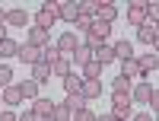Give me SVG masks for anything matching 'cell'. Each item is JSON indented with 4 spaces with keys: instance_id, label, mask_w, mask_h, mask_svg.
<instances>
[{
    "instance_id": "cell-1",
    "label": "cell",
    "mask_w": 159,
    "mask_h": 121,
    "mask_svg": "<svg viewBox=\"0 0 159 121\" xmlns=\"http://www.w3.org/2000/svg\"><path fill=\"white\" fill-rule=\"evenodd\" d=\"M108 35H111V26L108 22H102V19H92V26H89V32H86V48H92V51H96V48H102L105 42H108Z\"/></svg>"
},
{
    "instance_id": "cell-2",
    "label": "cell",
    "mask_w": 159,
    "mask_h": 121,
    "mask_svg": "<svg viewBox=\"0 0 159 121\" xmlns=\"http://www.w3.org/2000/svg\"><path fill=\"white\" fill-rule=\"evenodd\" d=\"M54 22H57V0H45L42 10L35 13V26L38 29H51Z\"/></svg>"
},
{
    "instance_id": "cell-3",
    "label": "cell",
    "mask_w": 159,
    "mask_h": 121,
    "mask_svg": "<svg viewBox=\"0 0 159 121\" xmlns=\"http://www.w3.org/2000/svg\"><path fill=\"white\" fill-rule=\"evenodd\" d=\"M127 22L134 26V29H140L147 19V0H137V3H127Z\"/></svg>"
},
{
    "instance_id": "cell-4",
    "label": "cell",
    "mask_w": 159,
    "mask_h": 121,
    "mask_svg": "<svg viewBox=\"0 0 159 121\" xmlns=\"http://www.w3.org/2000/svg\"><path fill=\"white\" fill-rule=\"evenodd\" d=\"M57 19L73 26L80 19V3H76V0H57Z\"/></svg>"
},
{
    "instance_id": "cell-5",
    "label": "cell",
    "mask_w": 159,
    "mask_h": 121,
    "mask_svg": "<svg viewBox=\"0 0 159 121\" xmlns=\"http://www.w3.org/2000/svg\"><path fill=\"white\" fill-rule=\"evenodd\" d=\"M150 96H153V83L150 80H137V86L130 89V99L140 105H150Z\"/></svg>"
},
{
    "instance_id": "cell-6",
    "label": "cell",
    "mask_w": 159,
    "mask_h": 121,
    "mask_svg": "<svg viewBox=\"0 0 159 121\" xmlns=\"http://www.w3.org/2000/svg\"><path fill=\"white\" fill-rule=\"evenodd\" d=\"M25 45L48 48V45H51V32H48V29H38V26H32V29H29V35H25Z\"/></svg>"
},
{
    "instance_id": "cell-7",
    "label": "cell",
    "mask_w": 159,
    "mask_h": 121,
    "mask_svg": "<svg viewBox=\"0 0 159 121\" xmlns=\"http://www.w3.org/2000/svg\"><path fill=\"white\" fill-rule=\"evenodd\" d=\"M96 19H102V22H115L118 19V3H111V0H99V7H96Z\"/></svg>"
},
{
    "instance_id": "cell-8",
    "label": "cell",
    "mask_w": 159,
    "mask_h": 121,
    "mask_svg": "<svg viewBox=\"0 0 159 121\" xmlns=\"http://www.w3.org/2000/svg\"><path fill=\"white\" fill-rule=\"evenodd\" d=\"M121 77H127L130 83H137V80H147V77H143V70H140V61H137V58L121 61Z\"/></svg>"
},
{
    "instance_id": "cell-9",
    "label": "cell",
    "mask_w": 159,
    "mask_h": 121,
    "mask_svg": "<svg viewBox=\"0 0 159 121\" xmlns=\"http://www.w3.org/2000/svg\"><path fill=\"white\" fill-rule=\"evenodd\" d=\"M54 48L61 51V54H64V58H70V54H73V51L80 48V42H76V35H73V32H64V35L57 38V42H54Z\"/></svg>"
},
{
    "instance_id": "cell-10",
    "label": "cell",
    "mask_w": 159,
    "mask_h": 121,
    "mask_svg": "<svg viewBox=\"0 0 159 121\" xmlns=\"http://www.w3.org/2000/svg\"><path fill=\"white\" fill-rule=\"evenodd\" d=\"M22 64H29V67H35L38 61H42V48H35V45H19V54H16Z\"/></svg>"
},
{
    "instance_id": "cell-11",
    "label": "cell",
    "mask_w": 159,
    "mask_h": 121,
    "mask_svg": "<svg viewBox=\"0 0 159 121\" xmlns=\"http://www.w3.org/2000/svg\"><path fill=\"white\" fill-rule=\"evenodd\" d=\"M73 73V64H70V58H57L54 64H51V77H57V80H64V77H70Z\"/></svg>"
},
{
    "instance_id": "cell-12",
    "label": "cell",
    "mask_w": 159,
    "mask_h": 121,
    "mask_svg": "<svg viewBox=\"0 0 159 121\" xmlns=\"http://www.w3.org/2000/svg\"><path fill=\"white\" fill-rule=\"evenodd\" d=\"M80 96H83L86 102H89V99H99V96H102V80H83Z\"/></svg>"
},
{
    "instance_id": "cell-13",
    "label": "cell",
    "mask_w": 159,
    "mask_h": 121,
    "mask_svg": "<svg viewBox=\"0 0 159 121\" xmlns=\"http://www.w3.org/2000/svg\"><path fill=\"white\" fill-rule=\"evenodd\" d=\"M25 22H29V13H25L22 7H13V10H7V26H16V29H22Z\"/></svg>"
},
{
    "instance_id": "cell-14",
    "label": "cell",
    "mask_w": 159,
    "mask_h": 121,
    "mask_svg": "<svg viewBox=\"0 0 159 121\" xmlns=\"http://www.w3.org/2000/svg\"><path fill=\"white\" fill-rule=\"evenodd\" d=\"M137 38H140L143 45H150V48H153V42L159 38V32H156V22H143L140 29H137Z\"/></svg>"
},
{
    "instance_id": "cell-15",
    "label": "cell",
    "mask_w": 159,
    "mask_h": 121,
    "mask_svg": "<svg viewBox=\"0 0 159 121\" xmlns=\"http://www.w3.org/2000/svg\"><path fill=\"white\" fill-rule=\"evenodd\" d=\"M32 80H35L38 86L48 83V80H51V64H48V61H38V64L32 67Z\"/></svg>"
},
{
    "instance_id": "cell-16",
    "label": "cell",
    "mask_w": 159,
    "mask_h": 121,
    "mask_svg": "<svg viewBox=\"0 0 159 121\" xmlns=\"http://www.w3.org/2000/svg\"><path fill=\"white\" fill-rule=\"evenodd\" d=\"M32 112H35L38 118H51V115H54V102H51V99H42V96H38V99L32 102Z\"/></svg>"
},
{
    "instance_id": "cell-17",
    "label": "cell",
    "mask_w": 159,
    "mask_h": 121,
    "mask_svg": "<svg viewBox=\"0 0 159 121\" xmlns=\"http://www.w3.org/2000/svg\"><path fill=\"white\" fill-rule=\"evenodd\" d=\"M61 83H64V92H67V96H76V92L83 89V77H80V73H70V77H64Z\"/></svg>"
},
{
    "instance_id": "cell-18",
    "label": "cell",
    "mask_w": 159,
    "mask_h": 121,
    "mask_svg": "<svg viewBox=\"0 0 159 121\" xmlns=\"http://www.w3.org/2000/svg\"><path fill=\"white\" fill-rule=\"evenodd\" d=\"M111 48H115V61H118V58H121V61H127V58H137V54H134V45H130L127 38H121V42H115Z\"/></svg>"
},
{
    "instance_id": "cell-19",
    "label": "cell",
    "mask_w": 159,
    "mask_h": 121,
    "mask_svg": "<svg viewBox=\"0 0 159 121\" xmlns=\"http://www.w3.org/2000/svg\"><path fill=\"white\" fill-rule=\"evenodd\" d=\"M89 61H92V48H86V45H80L70 54V64H76V67H86Z\"/></svg>"
},
{
    "instance_id": "cell-20",
    "label": "cell",
    "mask_w": 159,
    "mask_h": 121,
    "mask_svg": "<svg viewBox=\"0 0 159 121\" xmlns=\"http://www.w3.org/2000/svg\"><path fill=\"white\" fill-rule=\"evenodd\" d=\"M92 58H96L102 67H108V64L115 61V48H111V45H102V48H96V51H92Z\"/></svg>"
},
{
    "instance_id": "cell-21",
    "label": "cell",
    "mask_w": 159,
    "mask_h": 121,
    "mask_svg": "<svg viewBox=\"0 0 159 121\" xmlns=\"http://www.w3.org/2000/svg\"><path fill=\"white\" fill-rule=\"evenodd\" d=\"M16 86H19V92H22V99H32V102L38 99V83H35L32 77H29V80H22V83H16Z\"/></svg>"
},
{
    "instance_id": "cell-22",
    "label": "cell",
    "mask_w": 159,
    "mask_h": 121,
    "mask_svg": "<svg viewBox=\"0 0 159 121\" xmlns=\"http://www.w3.org/2000/svg\"><path fill=\"white\" fill-rule=\"evenodd\" d=\"M0 99H3V105H19L22 92H19V86H7L3 92H0Z\"/></svg>"
},
{
    "instance_id": "cell-23",
    "label": "cell",
    "mask_w": 159,
    "mask_h": 121,
    "mask_svg": "<svg viewBox=\"0 0 159 121\" xmlns=\"http://www.w3.org/2000/svg\"><path fill=\"white\" fill-rule=\"evenodd\" d=\"M140 61V70H143V77H150L153 70H156V67H159V58L153 54V51H150V54H143V58H137Z\"/></svg>"
},
{
    "instance_id": "cell-24",
    "label": "cell",
    "mask_w": 159,
    "mask_h": 121,
    "mask_svg": "<svg viewBox=\"0 0 159 121\" xmlns=\"http://www.w3.org/2000/svg\"><path fill=\"white\" fill-rule=\"evenodd\" d=\"M83 80H102V64H99L96 58L83 67Z\"/></svg>"
},
{
    "instance_id": "cell-25",
    "label": "cell",
    "mask_w": 159,
    "mask_h": 121,
    "mask_svg": "<svg viewBox=\"0 0 159 121\" xmlns=\"http://www.w3.org/2000/svg\"><path fill=\"white\" fill-rule=\"evenodd\" d=\"M16 54H19V42L3 38V42H0V58H16Z\"/></svg>"
},
{
    "instance_id": "cell-26",
    "label": "cell",
    "mask_w": 159,
    "mask_h": 121,
    "mask_svg": "<svg viewBox=\"0 0 159 121\" xmlns=\"http://www.w3.org/2000/svg\"><path fill=\"white\" fill-rule=\"evenodd\" d=\"M96 7H99V0H80V16L96 19Z\"/></svg>"
},
{
    "instance_id": "cell-27",
    "label": "cell",
    "mask_w": 159,
    "mask_h": 121,
    "mask_svg": "<svg viewBox=\"0 0 159 121\" xmlns=\"http://www.w3.org/2000/svg\"><path fill=\"white\" fill-rule=\"evenodd\" d=\"M130 89H134V83L127 77H115L111 80V92H130Z\"/></svg>"
},
{
    "instance_id": "cell-28",
    "label": "cell",
    "mask_w": 159,
    "mask_h": 121,
    "mask_svg": "<svg viewBox=\"0 0 159 121\" xmlns=\"http://www.w3.org/2000/svg\"><path fill=\"white\" fill-rule=\"evenodd\" d=\"M64 105H67L70 112H80V109H86V99L76 92V96H67V99H64Z\"/></svg>"
},
{
    "instance_id": "cell-29",
    "label": "cell",
    "mask_w": 159,
    "mask_h": 121,
    "mask_svg": "<svg viewBox=\"0 0 159 121\" xmlns=\"http://www.w3.org/2000/svg\"><path fill=\"white\" fill-rule=\"evenodd\" d=\"M0 86H13V67L10 64H0Z\"/></svg>"
},
{
    "instance_id": "cell-30",
    "label": "cell",
    "mask_w": 159,
    "mask_h": 121,
    "mask_svg": "<svg viewBox=\"0 0 159 121\" xmlns=\"http://www.w3.org/2000/svg\"><path fill=\"white\" fill-rule=\"evenodd\" d=\"M61 58V51L54 48V45H48V48H42V61H48V64H54Z\"/></svg>"
},
{
    "instance_id": "cell-31",
    "label": "cell",
    "mask_w": 159,
    "mask_h": 121,
    "mask_svg": "<svg viewBox=\"0 0 159 121\" xmlns=\"http://www.w3.org/2000/svg\"><path fill=\"white\" fill-rule=\"evenodd\" d=\"M70 109H67V105H54V115H51V118H54V121H70Z\"/></svg>"
},
{
    "instance_id": "cell-32",
    "label": "cell",
    "mask_w": 159,
    "mask_h": 121,
    "mask_svg": "<svg viewBox=\"0 0 159 121\" xmlns=\"http://www.w3.org/2000/svg\"><path fill=\"white\" fill-rule=\"evenodd\" d=\"M73 121H96V115H92V109L86 105V109H80V112H73Z\"/></svg>"
},
{
    "instance_id": "cell-33",
    "label": "cell",
    "mask_w": 159,
    "mask_h": 121,
    "mask_svg": "<svg viewBox=\"0 0 159 121\" xmlns=\"http://www.w3.org/2000/svg\"><path fill=\"white\" fill-rule=\"evenodd\" d=\"M147 19L150 22H159V3H147Z\"/></svg>"
},
{
    "instance_id": "cell-34",
    "label": "cell",
    "mask_w": 159,
    "mask_h": 121,
    "mask_svg": "<svg viewBox=\"0 0 159 121\" xmlns=\"http://www.w3.org/2000/svg\"><path fill=\"white\" fill-rule=\"evenodd\" d=\"M89 26H92V19H86V16H80V19L73 22V29H80V32H89Z\"/></svg>"
},
{
    "instance_id": "cell-35",
    "label": "cell",
    "mask_w": 159,
    "mask_h": 121,
    "mask_svg": "<svg viewBox=\"0 0 159 121\" xmlns=\"http://www.w3.org/2000/svg\"><path fill=\"white\" fill-rule=\"evenodd\" d=\"M19 121H38V115L32 112V105H29V109H25V112L19 115Z\"/></svg>"
},
{
    "instance_id": "cell-36",
    "label": "cell",
    "mask_w": 159,
    "mask_h": 121,
    "mask_svg": "<svg viewBox=\"0 0 159 121\" xmlns=\"http://www.w3.org/2000/svg\"><path fill=\"white\" fill-rule=\"evenodd\" d=\"M0 121H19L13 112H7V109H0Z\"/></svg>"
},
{
    "instance_id": "cell-37",
    "label": "cell",
    "mask_w": 159,
    "mask_h": 121,
    "mask_svg": "<svg viewBox=\"0 0 159 121\" xmlns=\"http://www.w3.org/2000/svg\"><path fill=\"white\" fill-rule=\"evenodd\" d=\"M150 105H153V112H159V89H153V96H150Z\"/></svg>"
},
{
    "instance_id": "cell-38",
    "label": "cell",
    "mask_w": 159,
    "mask_h": 121,
    "mask_svg": "<svg viewBox=\"0 0 159 121\" xmlns=\"http://www.w3.org/2000/svg\"><path fill=\"white\" fill-rule=\"evenodd\" d=\"M130 121H153V115H150V112H137Z\"/></svg>"
},
{
    "instance_id": "cell-39",
    "label": "cell",
    "mask_w": 159,
    "mask_h": 121,
    "mask_svg": "<svg viewBox=\"0 0 159 121\" xmlns=\"http://www.w3.org/2000/svg\"><path fill=\"white\" fill-rule=\"evenodd\" d=\"M96 121H115V115L111 112H102V115H96Z\"/></svg>"
},
{
    "instance_id": "cell-40",
    "label": "cell",
    "mask_w": 159,
    "mask_h": 121,
    "mask_svg": "<svg viewBox=\"0 0 159 121\" xmlns=\"http://www.w3.org/2000/svg\"><path fill=\"white\" fill-rule=\"evenodd\" d=\"M0 26H7V10L0 7Z\"/></svg>"
},
{
    "instance_id": "cell-41",
    "label": "cell",
    "mask_w": 159,
    "mask_h": 121,
    "mask_svg": "<svg viewBox=\"0 0 159 121\" xmlns=\"http://www.w3.org/2000/svg\"><path fill=\"white\" fill-rule=\"evenodd\" d=\"M3 38H10V35H7V26H0V42H3Z\"/></svg>"
},
{
    "instance_id": "cell-42",
    "label": "cell",
    "mask_w": 159,
    "mask_h": 121,
    "mask_svg": "<svg viewBox=\"0 0 159 121\" xmlns=\"http://www.w3.org/2000/svg\"><path fill=\"white\" fill-rule=\"evenodd\" d=\"M153 54L159 58V38H156V42H153Z\"/></svg>"
},
{
    "instance_id": "cell-43",
    "label": "cell",
    "mask_w": 159,
    "mask_h": 121,
    "mask_svg": "<svg viewBox=\"0 0 159 121\" xmlns=\"http://www.w3.org/2000/svg\"><path fill=\"white\" fill-rule=\"evenodd\" d=\"M38 121H54V118H38Z\"/></svg>"
},
{
    "instance_id": "cell-44",
    "label": "cell",
    "mask_w": 159,
    "mask_h": 121,
    "mask_svg": "<svg viewBox=\"0 0 159 121\" xmlns=\"http://www.w3.org/2000/svg\"><path fill=\"white\" fill-rule=\"evenodd\" d=\"M0 109H3V99H0Z\"/></svg>"
},
{
    "instance_id": "cell-45",
    "label": "cell",
    "mask_w": 159,
    "mask_h": 121,
    "mask_svg": "<svg viewBox=\"0 0 159 121\" xmlns=\"http://www.w3.org/2000/svg\"><path fill=\"white\" fill-rule=\"evenodd\" d=\"M156 32H159V22H156Z\"/></svg>"
},
{
    "instance_id": "cell-46",
    "label": "cell",
    "mask_w": 159,
    "mask_h": 121,
    "mask_svg": "<svg viewBox=\"0 0 159 121\" xmlns=\"http://www.w3.org/2000/svg\"><path fill=\"white\" fill-rule=\"evenodd\" d=\"M156 121H159V112H156Z\"/></svg>"
}]
</instances>
